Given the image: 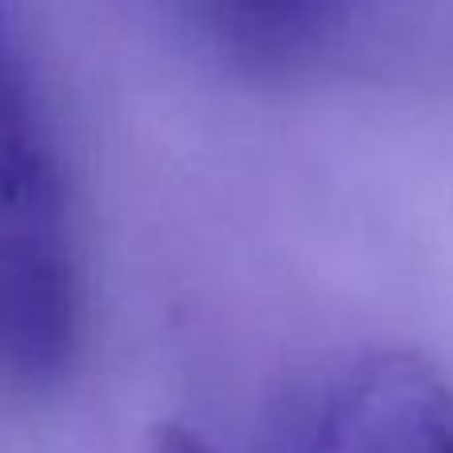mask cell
<instances>
[{
	"instance_id": "6da1fadb",
	"label": "cell",
	"mask_w": 453,
	"mask_h": 453,
	"mask_svg": "<svg viewBox=\"0 0 453 453\" xmlns=\"http://www.w3.org/2000/svg\"><path fill=\"white\" fill-rule=\"evenodd\" d=\"M84 338L76 199L48 96L0 0V378L56 386Z\"/></svg>"
},
{
	"instance_id": "7a4b0ae2",
	"label": "cell",
	"mask_w": 453,
	"mask_h": 453,
	"mask_svg": "<svg viewBox=\"0 0 453 453\" xmlns=\"http://www.w3.org/2000/svg\"><path fill=\"white\" fill-rule=\"evenodd\" d=\"M295 453H453V378L414 350H370L290 434Z\"/></svg>"
},
{
	"instance_id": "3957f363",
	"label": "cell",
	"mask_w": 453,
	"mask_h": 453,
	"mask_svg": "<svg viewBox=\"0 0 453 453\" xmlns=\"http://www.w3.org/2000/svg\"><path fill=\"white\" fill-rule=\"evenodd\" d=\"M199 28L255 72H290L326 48L338 0H180Z\"/></svg>"
},
{
	"instance_id": "277c9868",
	"label": "cell",
	"mask_w": 453,
	"mask_h": 453,
	"mask_svg": "<svg viewBox=\"0 0 453 453\" xmlns=\"http://www.w3.org/2000/svg\"><path fill=\"white\" fill-rule=\"evenodd\" d=\"M148 453H219V449H215L199 430H191V426L167 422V426H156Z\"/></svg>"
}]
</instances>
